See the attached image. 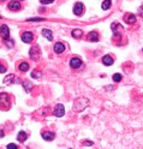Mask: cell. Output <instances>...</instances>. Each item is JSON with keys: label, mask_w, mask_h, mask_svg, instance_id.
Here are the masks:
<instances>
[{"label": "cell", "mask_w": 143, "mask_h": 149, "mask_svg": "<svg viewBox=\"0 0 143 149\" xmlns=\"http://www.w3.org/2000/svg\"><path fill=\"white\" fill-rule=\"evenodd\" d=\"M0 36H1L5 41L9 40V36H10V30H9V27L6 24H3L0 27Z\"/></svg>", "instance_id": "obj_1"}, {"label": "cell", "mask_w": 143, "mask_h": 149, "mask_svg": "<svg viewBox=\"0 0 143 149\" xmlns=\"http://www.w3.org/2000/svg\"><path fill=\"white\" fill-rule=\"evenodd\" d=\"M30 58L33 60H37L39 59V55H40V48H39V46H33V48H30Z\"/></svg>", "instance_id": "obj_2"}, {"label": "cell", "mask_w": 143, "mask_h": 149, "mask_svg": "<svg viewBox=\"0 0 143 149\" xmlns=\"http://www.w3.org/2000/svg\"><path fill=\"white\" fill-rule=\"evenodd\" d=\"M84 11V5L82 3H76L75 6H73V13L76 16H81Z\"/></svg>", "instance_id": "obj_3"}, {"label": "cell", "mask_w": 143, "mask_h": 149, "mask_svg": "<svg viewBox=\"0 0 143 149\" xmlns=\"http://www.w3.org/2000/svg\"><path fill=\"white\" fill-rule=\"evenodd\" d=\"M33 39H34V35H33V33H30V31H25V33L22 34V41L23 42L30 43L33 41Z\"/></svg>", "instance_id": "obj_4"}, {"label": "cell", "mask_w": 143, "mask_h": 149, "mask_svg": "<svg viewBox=\"0 0 143 149\" xmlns=\"http://www.w3.org/2000/svg\"><path fill=\"white\" fill-rule=\"evenodd\" d=\"M65 113V108L61 104H58L55 106V110H54V116L55 117H63Z\"/></svg>", "instance_id": "obj_5"}, {"label": "cell", "mask_w": 143, "mask_h": 149, "mask_svg": "<svg viewBox=\"0 0 143 149\" xmlns=\"http://www.w3.org/2000/svg\"><path fill=\"white\" fill-rule=\"evenodd\" d=\"M124 21L128 23V24H134V23H136L137 18H136V16L132 15V13H125L124 16Z\"/></svg>", "instance_id": "obj_6"}, {"label": "cell", "mask_w": 143, "mask_h": 149, "mask_svg": "<svg viewBox=\"0 0 143 149\" xmlns=\"http://www.w3.org/2000/svg\"><path fill=\"white\" fill-rule=\"evenodd\" d=\"M111 29H112V31L114 33V35H118V34L119 33H122L123 31V28H122V25L120 24H119V23H116V22H114V23H112V25H111Z\"/></svg>", "instance_id": "obj_7"}, {"label": "cell", "mask_w": 143, "mask_h": 149, "mask_svg": "<svg viewBox=\"0 0 143 149\" xmlns=\"http://www.w3.org/2000/svg\"><path fill=\"white\" fill-rule=\"evenodd\" d=\"M82 65V60L81 59H78V58H72L70 60V66L72 69H78V67H81Z\"/></svg>", "instance_id": "obj_8"}, {"label": "cell", "mask_w": 143, "mask_h": 149, "mask_svg": "<svg viewBox=\"0 0 143 149\" xmlns=\"http://www.w3.org/2000/svg\"><path fill=\"white\" fill-rule=\"evenodd\" d=\"M65 51V46H64V43H61V42H57L55 45H54V52L57 53V54H60V53H63Z\"/></svg>", "instance_id": "obj_9"}, {"label": "cell", "mask_w": 143, "mask_h": 149, "mask_svg": "<svg viewBox=\"0 0 143 149\" xmlns=\"http://www.w3.org/2000/svg\"><path fill=\"white\" fill-rule=\"evenodd\" d=\"M21 4L18 3V1H11L10 4H9V9L11 10V11H19L21 10Z\"/></svg>", "instance_id": "obj_10"}, {"label": "cell", "mask_w": 143, "mask_h": 149, "mask_svg": "<svg viewBox=\"0 0 143 149\" xmlns=\"http://www.w3.org/2000/svg\"><path fill=\"white\" fill-rule=\"evenodd\" d=\"M102 64L106 65V66H110L113 64V58L110 55H104L102 57Z\"/></svg>", "instance_id": "obj_11"}, {"label": "cell", "mask_w": 143, "mask_h": 149, "mask_svg": "<svg viewBox=\"0 0 143 149\" xmlns=\"http://www.w3.org/2000/svg\"><path fill=\"white\" fill-rule=\"evenodd\" d=\"M42 138L46 141H52L54 138V132H51V131H45L42 132Z\"/></svg>", "instance_id": "obj_12"}, {"label": "cell", "mask_w": 143, "mask_h": 149, "mask_svg": "<svg viewBox=\"0 0 143 149\" xmlns=\"http://www.w3.org/2000/svg\"><path fill=\"white\" fill-rule=\"evenodd\" d=\"M88 40L89 41H94V42H98L99 41V35L96 31H91L88 34Z\"/></svg>", "instance_id": "obj_13"}, {"label": "cell", "mask_w": 143, "mask_h": 149, "mask_svg": "<svg viewBox=\"0 0 143 149\" xmlns=\"http://www.w3.org/2000/svg\"><path fill=\"white\" fill-rule=\"evenodd\" d=\"M42 36H45L47 40H49V41H52L53 40V34L48 29H42Z\"/></svg>", "instance_id": "obj_14"}, {"label": "cell", "mask_w": 143, "mask_h": 149, "mask_svg": "<svg viewBox=\"0 0 143 149\" xmlns=\"http://www.w3.org/2000/svg\"><path fill=\"white\" fill-rule=\"evenodd\" d=\"M18 69H19V71H22V72H25V71L29 70V64H28L27 61H22V63H19V66H18Z\"/></svg>", "instance_id": "obj_15"}, {"label": "cell", "mask_w": 143, "mask_h": 149, "mask_svg": "<svg viewBox=\"0 0 143 149\" xmlns=\"http://www.w3.org/2000/svg\"><path fill=\"white\" fill-rule=\"evenodd\" d=\"M27 138H28V135H27V132H24V131H21V132L18 134V136H17V140H18L19 142H24Z\"/></svg>", "instance_id": "obj_16"}, {"label": "cell", "mask_w": 143, "mask_h": 149, "mask_svg": "<svg viewBox=\"0 0 143 149\" xmlns=\"http://www.w3.org/2000/svg\"><path fill=\"white\" fill-rule=\"evenodd\" d=\"M15 79V77H13V74H9V76H6L4 78V83L5 84H7V85H10V84H12V81Z\"/></svg>", "instance_id": "obj_17"}, {"label": "cell", "mask_w": 143, "mask_h": 149, "mask_svg": "<svg viewBox=\"0 0 143 149\" xmlns=\"http://www.w3.org/2000/svg\"><path fill=\"white\" fill-rule=\"evenodd\" d=\"M82 34H83V31H82L81 29H73V30H72V36L75 37V39L81 37V36H82Z\"/></svg>", "instance_id": "obj_18"}, {"label": "cell", "mask_w": 143, "mask_h": 149, "mask_svg": "<svg viewBox=\"0 0 143 149\" xmlns=\"http://www.w3.org/2000/svg\"><path fill=\"white\" fill-rule=\"evenodd\" d=\"M111 5H112V3H111V0H105L104 3H102V5H101V7H102V10H108L111 7Z\"/></svg>", "instance_id": "obj_19"}, {"label": "cell", "mask_w": 143, "mask_h": 149, "mask_svg": "<svg viewBox=\"0 0 143 149\" xmlns=\"http://www.w3.org/2000/svg\"><path fill=\"white\" fill-rule=\"evenodd\" d=\"M113 81H114V82H120V81H122V74L114 73V74H113Z\"/></svg>", "instance_id": "obj_20"}, {"label": "cell", "mask_w": 143, "mask_h": 149, "mask_svg": "<svg viewBox=\"0 0 143 149\" xmlns=\"http://www.w3.org/2000/svg\"><path fill=\"white\" fill-rule=\"evenodd\" d=\"M31 77H33V78H40V77H41V72L33 71V72H31Z\"/></svg>", "instance_id": "obj_21"}, {"label": "cell", "mask_w": 143, "mask_h": 149, "mask_svg": "<svg viewBox=\"0 0 143 149\" xmlns=\"http://www.w3.org/2000/svg\"><path fill=\"white\" fill-rule=\"evenodd\" d=\"M5 71H6V66H5V65H3L1 63H0V72H1V73H4Z\"/></svg>", "instance_id": "obj_22"}, {"label": "cell", "mask_w": 143, "mask_h": 149, "mask_svg": "<svg viewBox=\"0 0 143 149\" xmlns=\"http://www.w3.org/2000/svg\"><path fill=\"white\" fill-rule=\"evenodd\" d=\"M53 1H54V0H40V3H41V4H51Z\"/></svg>", "instance_id": "obj_23"}, {"label": "cell", "mask_w": 143, "mask_h": 149, "mask_svg": "<svg viewBox=\"0 0 143 149\" xmlns=\"http://www.w3.org/2000/svg\"><path fill=\"white\" fill-rule=\"evenodd\" d=\"M33 21H43V18H28V22H33Z\"/></svg>", "instance_id": "obj_24"}, {"label": "cell", "mask_w": 143, "mask_h": 149, "mask_svg": "<svg viewBox=\"0 0 143 149\" xmlns=\"http://www.w3.org/2000/svg\"><path fill=\"white\" fill-rule=\"evenodd\" d=\"M94 144V142H91V141H84V146H93Z\"/></svg>", "instance_id": "obj_25"}, {"label": "cell", "mask_w": 143, "mask_h": 149, "mask_svg": "<svg viewBox=\"0 0 143 149\" xmlns=\"http://www.w3.org/2000/svg\"><path fill=\"white\" fill-rule=\"evenodd\" d=\"M7 149H17V146H16V144H12V143H11V144L7 146Z\"/></svg>", "instance_id": "obj_26"}, {"label": "cell", "mask_w": 143, "mask_h": 149, "mask_svg": "<svg viewBox=\"0 0 143 149\" xmlns=\"http://www.w3.org/2000/svg\"><path fill=\"white\" fill-rule=\"evenodd\" d=\"M138 15H140L141 17H143V5L138 9Z\"/></svg>", "instance_id": "obj_27"}, {"label": "cell", "mask_w": 143, "mask_h": 149, "mask_svg": "<svg viewBox=\"0 0 143 149\" xmlns=\"http://www.w3.org/2000/svg\"><path fill=\"white\" fill-rule=\"evenodd\" d=\"M6 45H7V47H12V46H13V41H9V40H6Z\"/></svg>", "instance_id": "obj_28"}, {"label": "cell", "mask_w": 143, "mask_h": 149, "mask_svg": "<svg viewBox=\"0 0 143 149\" xmlns=\"http://www.w3.org/2000/svg\"><path fill=\"white\" fill-rule=\"evenodd\" d=\"M142 52H143V49H142Z\"/></svg>", "instance_id": "obj_29"}]
</instances>
